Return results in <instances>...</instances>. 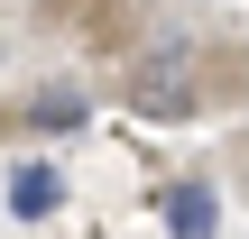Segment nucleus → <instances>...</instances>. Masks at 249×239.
<instances>
[{
    "label": "nucleus",
    "mask_w": 249,
    "mask_h": 239,
    "mask_svg": "<svg viewBox=\"0 0 249 239\" xmlns=\"http://www.w3.org/2000/svg\"><path fill=\"white\" fill-rule=\"evenodd\" d=\"M129 101H139L148 120H185V111H194V83H185V64H139Z\"/></svg>",
    "instance_id": "1"
},
{
    "label": "nucleus",
    "mask_w": 249,
    "mask_h": 239,
    "mask_svg": "<svg viewBox=\"0 0 249 239\" xmlns=\"http://www.w3.org/2000/svg\"><path fill=\"white\" fill-rule=\"evenodd\" d=\"M55 203H65V175H55V166H18V175H9V212H18V221H46Z\"/></svg>",
    "instance_id": "2"
},
{
    "label": "nucleus",
    "mask_w": 249,
    "mask_h": 239,
    "mask_svg": "<svg viewBox=\"0 0 249 239\" xmlns=\"http://www.w3.org/2000/svg\"><path fill=\"white\" fill-rule=\"evenodd\" d=\"M166 230H176V239H213V230H222L213 193H203V184H176V193H166Z\"/></svg>",
    "instance_id": "3"
},
{
    "label": "nucleus",
    "mask_w": 249,
    "mask_h": 239,
    "mask_svg": "<svg viewBox=\"0 0 249 239\" xmlns=\"http://www.w3.org/2000/svg\"><path fill=\"white\" fill-rule=\"evenodd\" d=\"M28 120H37V129H83V101H74V92H46Z\"/></svg>",
    "instance_id": "4"
}]
</instances>
